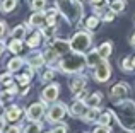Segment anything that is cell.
I'll return each instance as SVG.
<instances>
[{
	"label": "cell",
	"mask_w": 135,
	"mask_h": 133,
	"mask_svg": "<svg viewBox=\"0 0 135 133\" xmlns=\"http://www.w3.org/2000/svg\"><path fill=\"white\" fill-rule=\"evenodd\" d=\"M91 3H92V7H104L106 0H91Z\"/></svg>",
	"instance_id": "cell-42"
},
{
	"label": "cell",
	"mask_w": 135,
	"mask_h": 133,
	"mask_svg": "<svg viewBox=\"0 0 135 133\" xmlns=\"http://www.w3.org/2000/svg\"><path fill=\"white\" fill-rule=\"evenodd\" d=\"M12 72H7V73H2L0 75V84H3V85H10L12 84Z\"/></svg>",
	"instance_id": "cell-33"
},
{
	"label": "cell",
	"mask_w": 135,
	"mask_h": 133,
	"mask_svg": "<svg viewBox=\"0 0 135 133\" xmlns=\"http://www.w3.org/2000/svg\"><path fill=\"white\" fill-rule=\"evenodd\" d=\"M48 43H50V50L51 51H55L58 57H63V55H67V53H70V41H67V39H48Z\"/></svg>",
	"instance_id": "cell-7"
},
{
	"label": "cell",
	"mask_w": 135,
	"mask_h": 133,
	"mask_svg": "<svg viewBox=\"0 0 135 133\" xmlns=\"http://www.w3.org/2000/svg\"><path fill=\"white\" fill-rule=\"evenodd\" d=\"M128 92H130V85L125 84V82H120V84H116V85L111 89V94H109V96H111V99L115 101V103H118V101L125 99Z\"/></svg>",
	"instance_id": "cell-10"
},
{
	"label": "cell",
	"mask_w": 135,
	"mask_h": 133,
	"mask_svg": "<svg viewBox=\"0 0 135 133\" xmlns=\"http://www.w3.org/2000/svg\"><path fill=\"white\" fill-rule=\"evenodd\" d=\"M113 19H115V12H113V10H108V12L103 16V21H106V22H111Z\"/></svg>",
	"instance_id": "cell-38"
},
{
	"label": "cell",
	"mask_w": 135,
	"mask_h": 133,
	"mask_svg": "<svg viewBox=\"0 0 135 133\" xmlns=\"http://www.w3.org/2000/svg\"><path fill=\"white\" fill-rule=\"evenodd\" d=\"M130 43H132V46L135 48V33L132 34V39H130Z\"/></svg>",
	"instance_id": "cell-45"
},
{
	"label": "cell",
	"mask_w": 135,
	"mask_h": 133,
	"mask_svg": "<svg viewBox=\"0 0 135 133\" xmlns=\"http://www.w3.org/2000/svg\"><path fill=\"white\" fill-rule=\"evenodd\" d=\"M27 63H29L31 68H40V66H43V65L46 63L45 55H41V53H33L29 58H27Z\"/></svg>",
	"instance_id": "cell-16"
},
{
	"label": "cell",
	"mask_w": 135,
	"mask_h": 133,
	"mask_svg": "<svg viewBox=\"0 0 135 133\" xmlns=\"http://www.w3.org/2000/svg\"><path fill=\"white\" fill-rule=\"evenodd\" d=\"M98 118H99V108H87V111L82 116V121H86V123H96Z\"/></svg>",
	"instance_id": "cell-18"
},
{
	"label": "cell",
	"mask_w": 135,
	"mask_h": 133,
	"mask_svg": "<svg viewBox=\"0 0 135 133\" xmlns=\"http://www.w3.org/2000/svg\"><path fill=\"white\" fill-rule=\"evenodd\" d=\"M86 57L82 53H67L62 57V60L58 62V68L63 73H79L80 70L86 68Z\"/></svg>",
	"instance_id": "cell-3"
},
{
	"label": "cell",
	"mask_w": 135,
	"mask_h": 133,
	"mask_svg": "<svg viewBox=\"0 0 135 133\" xmlns=\"http://www.w3.org/2000/svg\"><path fill=\"white\" fill-rule=\"evenodd\" d=\"M65 114H67V104H63V103L53 104L48 109V113H46V121L55 125V123H58V121H62Z\"/></svg>",
	"instance_id": "cell-5"
},
{
	"label": "cell",
	"mask_w": 135,
	"mask_h": 133,
	"mask_svg": "<svg viewBox=\"0 0 135 133\" xmlns=\"http://www.w3.org/2000/svg\"><path fill=\"white\" fill-rule=\"evenodd\" d=\"M58 92H60L58 84H50L41 90V101L43 103H55L56 97H58Z\"/></svg>",
	"instance_id": "cell-9"
},
{
	"label": "cell",
	"mask_w": 135,
	"mask_h": 133,
	"mask_svg": "<svg viewBox=\"0 0 135 133\" xmlns=\"http://www.w3.org/2000/svg\"><path fill=\"white\" fill-rule=\"evenodd\" d=\"M92 133H111V126L109 125H98Z\"/></svg>",
	"instance_id": "cell-34"
},
{
	"label": "cell",
	"mask_w": 135,
	"mask_h": 133,
	"mask_svg": "<svg viewBox=\"0 0 135 133\" xmlns=\"http://www.w3.org/2000/svg\"><path fill=\"white\" fill-rule=\"evenodd\" d=\"M45 17H46V24L55 26V24H56V17H58L56 7H55V9H48V10H46V12H45Z\"/></svg>",
	"instance_id": "cell-24"
},
{
	"label": "cell",
	"mask_w": 135,
	"mask_h": 133,
	"mask_svg": "<svg viewBox=\"0 0 135 133\" xmlns=\"http://www.w3.org/2000/svg\"><path fill=\"white\" fill-rule=\"evenodd\" d=\"M111 114L125 130H130V131L135 130V103L133 101H130V99L118 101L116 103V109L111 111Z\"/></svg>",
	"instance_id": "cell-1"
},
{
	"label": "cell",
	"mask_w": 135,
	"mask_h": 133,
	"mask_svg": "<svg viewBox=\"0 0 135 133\" xmlns=\"http://www.w3.org/2000/svg\"><path fill=\"white\" fill-rule=\"evenodd\" d=\"M41 38H43V34H41V33H34V34H31L29 39L26 41L27 46H29V48H38V46H40V43H41Z\"/></svg>",
	"instance_id": "cell-25"
},
{
	"label": "cell",
	"mask_w": 135,
	"mask_h": 133,
	"mask_svg": "<svg viewBox=\"0 0 135 133\" xmlns=\"http://www.w3.org/2000/svg\"><path fill=\"white\" fill-rule=\"evenodd\" d=\"M7 48H9L10 53L19 55L21 51H22V41H21V39H12V41L9 43V46H7Z\"/></svg>",
	"instance_id": "cell-26"
},
{
	"label": "cell",
	"mask_w": 135,
	"mask_h": 133,
	"mask_svg": "<svg viewBox=\"0 0 135 133\" xmlns=\"http://www.w3.org/2000/svg\"><path fill=\"white\" fill-rule=\"evenodd\" d=\"M86 77H75V79H72V80H70V84H69V87H70V92H72L74 94V96H79V94L80 92H82V90L84 89H86Z\"/></svg>",
	"instance_id": "cell-11"
},
{
	"label": "cell",
	"mask_w": 135,
	"mask_h": 133,
	"mask_svg": "<svg viewBox=\"0 0 135 133\" xmlns=\"http://www.w3.org/2000/svg\"><path fill=\"white\" fill-rule=\"evenodd\" d=\"M5 133H21V125H12L10 128H7Z\"/></svg>",
	"instance_id": "cell-41"
},
{
	"label": "cell",
	"mask_w": 135,
	"mask_h": 133,
	"mask_svg": "<svg viewBox=\"0 0 135 133\" xmlns=\"http://www.w3.org/2000/svg\"><path fill=\"white\" fill-rule=\"evenodd\" d=\"M2 106H3V103H2V101H0V113H2Z\"/></svg>",
	"instance_id": "cell-46"
},
{
	"label": "cell",
	"mask_w": 135,
	"mask_h": 133,
	"mask_svg": "<svg viewBox=\"0 0 135 133\" xmlns=\"http://www.w3.org/2000/svg\"><path fill=\"white\" fill-rule=\"evenodd\" d=\"M26 34H27L26 24H19V26H16V27L12 29L10 36H12V39H21V41H22L24 38H26Z\"/></svg>",
	"instance_id": "cell-19"
},
{
	"label": "cell",
	"mask_w": 135,
	"mask_h": 133,
	"mask_svg": "<svg viewBox=\"0 0 135 133\" xmlns=\"http://www.w3.org/2000/svg\"><path fill=\"white\" fill-rule=\"evenodd\" d=\"M132 62H133V68H135V58H133V60H132Z\"/></svg>",
	"instance_id": "cell-48"
},
{
	"label": "cell",
	"mask_w": 135,
	"mask_h": 133,
	"mask_svg": "<svg viewBox=\"0 0 135 133\" xmlns=\"http://www.w3.org/2000/svg\"><path fill=\"white\" fill-rule=\"evenodd\" d=\"M55 33H56V24L55 26H50V24H46V26H43V36L46 38V39H51L53 36H55Z\"/></svg>",
	"instance_id": "cell-27"
},
{
	"label": "cell",
	"mask_w": 135,
	"mask_h": 133,
	"mask_svg": "<svg viewBox=\"0 0 135 133\" xmlns=\"http://www.w3.org/2000/svg\"><path fill=\"white\" fill-rule=\"evenodd\" d=\"M98 26H99V16H92V17H89V19L86 21V27L89 31H94Z\"/></svg>",
	"instance_id": "cell-28"
},
{
	"label": "cell",
	"mask_w": 135,
	"mask_h": 133,
	"mask_svg": "<svg viewBox=\"0 0 135 133\" xmlns=\"http://www.w3.org/2000/svg\"><path fill=\"white\" fill-rule=\"evenodd\" d=\"M46 22V17H45V12L40 10V12H33V16L29 17V26L33 27H40Z\"/></svg>",
	"instance_id": "cell-17"
},
{
	"label": "cell",
	"mask_w": 135,
	"mask_h": 133,
	"mask_svg": "<svg viewBox=\"0 0 135 133\" xmlns=\"http://www.w3.org/2000/svg\"><path fill=\"white\" fill-rule=\"evenodd\" d=\"M21 116H22V109H21L19 106L7 108V111H5V120L7 121H19Z\"/></svg>",
	"instance_id": "cell-15"
},
{
	"label": "cell",
	"mask_w": 135,
	"mask_h": 133,
	"mask_svg": "<svg viewBox=\"0 0 135 133\" xmlns=\"http://www.w3.org/2000/svg\"><path fill=\"white\" fill-rule=\"evenodd\" d=\"M46 133H53V131H46Z\"/></svg>",
	"instance_id": "cell-49"
},
{
	"label": "cell",
	"mask_w": 135,
	"mask_h": 133,
	"mask_svg": "<svg viewBox=\"0 0 135 133\" xmlns=\"http://www.w3.org/2000/svg\"><path fill=\"white\" fill-rule=\"evenodd\" d=\"M5 125H7V120L5 118H0V133L5 131Z\"/></svg>",
	"instance_id": "cell-43"
},
{
	"label": "cell",
	"mask_w": 135,
	"mask_h": 133,
	"mask_svg": "<svg viewBox=\"0 0 135 133\" xmlns=\"http://www.w3.org/2000/svg\"><path fill=\"white\" fill-rule=\"evenodd\" d=\"M133 58L132 57H127L122 60V70H125V72H132L133 70Z\"/></svg>",
	"instance_id": "cell-32"
},
{
	"label": "cell",
	"mask_w": 135,
	"mask_h": 133,
	"mask_svg": "<svg viewBox=\"0 0 135 133\" xmlns=\"http://www.w3.org/2000/svg\"><path fill=\"white\" fill-rule=\"evenodd\" d=\"M53 77H55V70L50 68V70H46L43 75H41V80H43V82H50V80H53Z\"/></svg>",
	"instance_id": "cell-35"
},
{
	"label": "cell",
	"mask_w": 135,
	"mask_h": 133,
	"mask_svg": "<svg viewBox=\"0 0 135 133\" xmlns=\"http://www.w3.org/2000/svg\"><path fill=\"white\" fill-rule=\"evenodd\" d=\"M3 51H5V44H3V41L0 39V57L3 55Z\"/></svg>",
	"instance_id": "cell-44"
},
{
	"label": "cell",
	"mask_w": 135,
	"mask_h": 133,
	"mask_svg": "<svg viewBox=\"0 0 135 133\" xmlns=\"http://www.w3.org/2000/svg\"><path fill=\"white\" fill-rule=\"evenodd\" d=\"M46 5V0H31L29 7L34 10V12H40V10H43Z\"/></svg>",
	"instance_id": "cell-30"
},
{
	"label": "cell",
	"mask_w": 135,
	"mask_h": 133,
	"mask_svg": "<svg viewBox=\"0 0 135 133\" xmlns=\"http://www.w3.org/2000/svg\"><path fill=\"white\" fill-rule=\"evenodd\" d=\"M12 97H14V94H10L9 90H5V92L0 94V101H2V103H7V101H10Z\"/></svg>",
	"instance_id": "cell-37"
},
{
	"label": "cell",
	"mask_w": 135,
	"mask_h": 133,
	"mask_svg": "<svg viewBox=\"0 0 135 133\" xmlns=\"http://www.w3.org/2000/svg\"><path fill=\"white\" fill-rule=\"evenodd\" d=\"M111 51H113V44L109 43V41H106V43H103L101 46L98 48V53H99V57H101L103 60H108V57L111 55Z\"/></svg>",
	"instance_id": "cell-20"
},
{
	"label": "cell",
	"mask_w": 135,
	"mask_h": 133,
	"mask_svg": "<svg viewBox=\"0 0 135 133\" xmlns=\"http://www.w3.org/2000/svg\"><path fill=\"white\" fill-rule=\"evenodd\" d=\"M125 7H127L125 0H111V2H109V5H108V9L113 10L115 14H120V12H123V10H125Z\"/></svg>",
	"instance_id": "cell-22"
},
{
	"label": "cell",
	"mask_w": 135,
	"mask_h": 133,
	"mask_svg": "<svg viewBox=\"0 0 135 133\" xmlns=\"http://www.w3.org/2000/svg\"><path fill=\"white\" fill-rule=\"evenodd\" d=\"M5 33H7V22L5 21H0V39L5 36Z\"/></svg>",
	"instance_id": "cell-40"
},
{
	"label": "cell",
	"mask_w": 135,
	"mask_h": 133,
	"mask_svg": "<svg viewBox=\"0 0 135 133\" xmlns=\"http://www.w3.org/2000/svg\"><path fill=\"white\" fill-rule=\"evenodd\" d=\"M91 44H92L91 33H87V31H79V33H75L72 36V39H70V51H74V53H84V51H87L91 48Z\"/></svg>",
	"instance_id": "cell-4"
},
{
	"label": "cell",
	"mask_w": 135,
	"mask_h": 133,
	"mask_svg": "<svg viewBox=\"0 0 135 133\" xmlns=\"http://www.w3.org/2000/svg\"><path fill=\"white\" fill-rule=\"evenodd\" d=\"M101 101H103V94L101 92H92L89 96H86L84 104H86L87 108H98L99 104H101Z\"/></svg>",
	"instance_id": "cell-14"
},
{
	"label": "cell",
	"mask_w": 135,
	"mask_h": 133,
	"mask_svg": "<svg viewBox=\"0 0 135 133\" xmlns=\"http://www.w3.org/2000/svg\"><path fill=\"white\" fill-rule=\"evenodd\" d=\"M86 104H84V101L82 99H77L75 103L72 104V108H70V114H72V116H75V118H82L84 116V113H86Z\"/></svg>",
	"instance_id": "cell-12"
},
{
	"label": "cell",
	"mask_w": 135,
	"mask_h": 133,
	"mask_svg": "<svg viewBox=\"0 0 135 133\" xmlns=\"http://www.w3.org/2000/svg\"><path fill=\"white\" fill-rule=\"evenodd\" d=\"M24 133H41V125L40 121H33V123H29L26 126V130H24Z\"/></svg>",
	"instance_id": "cell-29"
},
{
	"label": "cell",
	"mask_w": 135,
	"mask_h": 133,
	"mask_svg": "<svg viewBox=\"0 0 135 133\" xmlns=\"http://www.w3.org/2000/svg\"><path fill=\"white\" fill-rule=\"evenodd\" d=\"M29 77L24 73V75H19L17 77V82H19V85H22V87H29Z\"/></svg>",
	"instance_id": "cell-36"
},
{
	"label": "cell",
	"mask_w": 135,
	"mask_h": 133,
	"mask_svg": "<svg viewBox=\"0 0 135 133\" xmlns=\"http://www.w3.org/2000/svg\"><path fill=\"white\" fill-rule=\"evenodd\" d=\"M51 131L53 133H67V125H56Z\"/></svg>",
	"instance_id": "cell-39"
},
{
	"label": "cell",
	"mask_w": 135,
	"mask_h": 133,
	"mask_svg": "<svg viewBox=\"0 0 135 133\" xmlns=\"http://www.w3.org/2000/svg\"><path fill=\"white\" fill-rule=\"evenodd\" d=\"M45 109L46 106L43 103H34L27 108L26 111V116H27V121H40L41 118L45 116Z\"/></svg>",
	"instance_id": "cell-8"
},
{
	"label": "cell",
	"mask_w": 135,
	"mask_h": 133,
	"mask_svg": "<svg viewBox=\"0 0 135 133\" xmlns=\"http://www.w3.org/2000/svg\"><path fill=\"white\" fill-rule=\"evenodd\" d=\"M101 60H103V58L99 57V53H98V48L91 50L89 53L86 55V65L89 66V68H96V66H98V63H99Z\"/></svg>",
	"instance_id": "cell-13"
},
{
	"label": "cell",
	"mask_w": 135,
	"mask_h": 133,
	"mask_svg": "<svg viewBox=\"0 0 135 133\" xmlns=\"http://www.w3.org/2000/svg\"><path fill=\"white\" fill-rule=\"evenodd\" d=\"M22 65H24V58L16 57L7 63V68H9V72H17L19 68H22Z\"/></svg>",
	"instance_id": "cell-23"
},
{
	"label": "cell",
	"mask_w": 135,
	"mask_h": 133,
	"mask_svg": "<svg viewBox=\"0 0 135 133\" xmlns=\"http://www.w3.org/2000/svg\"><path fill=\"white\" fill-rule=\"evenodd\" d=\"M17 3H19V0H2L0 2V10L3 14H9L17 7Z\"/></svg>",
	"instance_id": "cell-21"
},
{
	"label": "cell",
	"mask_w": 135,
	"mask_h": 133,
	"mask_svg": "<svg viewBox=\"0 0 135 133\" xmlns=\"http://www.w3.org/2000/svg\"><path fill=\"white\" fill-rule=\"evenodd\" d=\"M80 2H91V0H80Z\"/></svg>",
	"instance_id": "cell-47"
},
{
	"label": "cell",
	"mask_w": 135,
	"mask_h": 133,
	"mask_svg": "<svg viewBox=\"0 0 135 133\" xmlns=\"http://www.w3.org/2000/svg\"><path fill=\"white\" fill-rule=\"evenodd\" d=\"M92 70H94V79H96V82L104 84V82H108L109 77H111V66H109V63L106 60H101L98 63V66H96V68H92Z\"/></svg>",
	"instance_id": "cell-6"
},
{
	"label": "cell",
	"mask_w": 135,
	"mask_h": 133,
	"mask_svg": "<svg viewBox=\"0 0 135 133\" xmlns=\"http://www.w3.org/2000/svg\"><path fill=\"white\" fill-rule=\"evenodd\" d=\"M56 9L70 24H77L84 14L80 0H56Z\"/></svg>",
	"instance_id": "cell-2"
},
{
	"label": "cell",
	"mask_w": 135,
	"mask_h": 133,
	"mask_svg": "<svg viewBox=\"0 0 135 133\" xmlns=\"http://www.w3.org/2000/svg\"><path fill=\"white\" fill-rule=\"evenodd\" d=\"M111 118H113L111 111H108V113H104V114H99V118H98L96 123H98V125H109V123H111Z\"/></svg>",
	"instance_id": "cell-31"
}]
</instances>
